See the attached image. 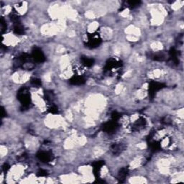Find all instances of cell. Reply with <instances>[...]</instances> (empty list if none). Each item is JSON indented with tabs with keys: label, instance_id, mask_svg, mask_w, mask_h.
<instances>
[{
	"label": "cell",
	"instance_id": "9a60e30c",
	"mask_svg": "<svg viewBox=\"0 0 184 184\" xmlns=\"http://www.w3.org/2000/svg\"><path fill=\"white\" fill-rule=\"evenodd\" d=\"M141 3V1H127V4L128 7L130 8H134L138 7Z\"/></svg>",
	"mask_w": 184,
	"mask_h": 184
},
{
	"label": "cell",
	"instance_id": "e0dca14e",
	"mask_svg": "<svg viewBox=\"0 0 184 184\" xmlns=\"http://www.w3.org/2000/svg\"><path fill=\"white\" fill-rule=\"evenodd\" d=\"M111 117H112V120L118 122V120L120 119V114H119L117 112L115 111L112 113Z\"/></svg>",
	"mask_w": 184,
	"mask_h": 184
},
{
	"label": "cell",
	"instance_id": "30bf717a",
	"mask_svg": "<svg viewBox=\"0 0 184 184\" xmlns=\"http://www.w3.org/2000/svg\"><path fill=\"white\" fill-rule=\"evenodd\" d=\"M85 81H86L85 78H84L82 76H79V75H76V76L72 77V78L69 80L70 84H72V85H76V86L82 85V84L85 83Z\"/></svg>",
	"mask_w": 184,
	"mask_h": 184
},
{
	"label": "cell",
	"instance_id": "3957f363",
	"mask_svg": "<svg viewBox=\"0 0 184 184\" xmlns=\"http://www.w3.org/2000/svg\"><path fill=\"white\" fill-rule=\"evenodd\" d=\"M118 122L116 121H109V122L105 123L102 127L103 131L105 132L108 133V134H112V133L115 132L117 129H118Z\"/></svg>",
	"mask_w": 184,
	"mask_h": 184
},
{
	"label": "cell",
	"instance_id": "52a82bcc",
	"mask_svg": "<svg viewBox=\"0 0 184 184\" xmlns=\"http://www.w3.org/2000/svg\"><path fill=\"white\" fill-rule=\"evenodd\" d=\"M37 157H38V159L42 161V162L44 163H50L51 162L53 159V156H52V154L49 151H40L38 152L37 154Z\"/></svg>",
	"mask_w": 184,
	"mask_h": 184
},
{
	"label": "cell",
	"instance_id": "44dd1931",
	"mask_svg": "<svg viewBox=\"0 0 184 184\" xmlns=\"http://www.w3.org/2000/svg\"><path fill=\"white\" fill-rule=\"evenodd\" d=\"M47 171H44V170H40V171H38V176H47Z\"/></svg>",
	"mask_w": 184,
	"mask_h": 184
},
{
	"label": "cell",
	"instance_id": "8992f818",
	"mask_svg": "<svg viewBox=\"0 0 184 184\" xmlns=\"http://www.w3.org/2000/svg\"><path fill=\"white\" fill-rule=\"evenodd\" d=\"M146 120H145L144 117H141L132 124L131 129H132V130L134 131V132H138V131H140L144 129L145 127H146Z\"/></svg>",
	"mask_w": 184,
	"mask_h": 184
},
{
	"label": "cell",
	"instance_id": "9c48e42d",
	"mask_svg": "<svg viewBox=\"0 0 184 184\" xmlns=\"http://www.w3.org/2000/svg\"><path fill=\"white\" fill-rule=\"evenodd\" d=\"M104 165V161H96V162L93 163V171H94V174L96 178V179H99V172H100L101 168H102Z\"/></svg>",
	"mask_w": 184,
	"mask_h": 184
},
{
	"label": "cell",
	"instance_id": "ac0fdd59",
	"mask_svg": "<svg viewBox=\"0 0 184 184\" xmlns=\"http://www.w3.org/2000/svg\"><path fill=\"white\" fill-rule=\"evenodd\" d=\"M31 83H32L33 85L37 87H39L42 85L41 81L38 79V78H33V79L31 80Z\"/></svg>",
	"mask_w": 184,
	"mask_h": 184
},
{
	"label": "cell",
	"instance_id": "7a4b0ae2",
	"mask_svg": "<svg viewBox=\"0 0 184 184\" xmlns=\"http://www.w3.org/2000/svg\"><path fill=\"white\" fill-rule=\"evenodd\" d=\"M101 43L100 35L97 33H92L87 35V43L86 45L90 48H95L99 46Z\"/></svg>",
	"mask_w": 184,
	"mask_h": 184
},
{
	"label": "cell",
	"instance_id": "6da1fadb",
	"mask_svg": "<svg viewBox=\"0 0 184 184\" xmlns=\"http://www.w3.org/2000/svg\"><path fill=\"white\" fill-rule=\"evenodd\" d=\"M17 99L20 102L22 107L28 108L31 104L30 94L27 89L22 88L17 92Z\"/></svg>",
	"mask_w": 184,
	"mask_h": 184
},
{
	"label": "cell",
	"instance_id": "ba28073f",
	"mask_svg": "<svg viewBox=\"0 0 184 184\" xmlns=\"http://www.w3.org/2000/svg\"><path fill=\"white\" fill-rule=\"evenodd\" d=\"M122 66L120 61H118L116 59L111 58L106 62V66H105V71H109L111 70L114 69V68H117L120 67Z\"/></svg>",
	"mask_w": 184,
	"mask_h": 184
},
{
	"label": "cell",
	"instance_id": "7c38bea8",
	"mask_svg": "<svg viewBox=\"0 0 184 184\" xmlns=\"http://www.w3.org/2000/svg\"><path fill=\"white\" fill-rule=\"evenodd\" d=\"M81 61L82 64L84 66H86V67H91L94 64V60L93 58H90L86 57V56H82L81 58Z\"/></svg>",
	"mask_w": 184,
	"mask_h": 184
},
{
	"label": "cell",
	"instance_id": "277c9868",
	"mask_svg": "<svg viewBox=\"0 0 184 184\" xmlns=\"http://www.w3.org/2000/svg\"><path fill=\"white\" fill-rule=\"evenodd\" d=\"M165 85L162 83H159L157 81H151L149 84V94L150 97L153 98L155 95V92L164 88Z\"/></svg>",
	"mask_w": 184,
	"mask_h": 184
},
{
	"label": "cell",
	"instance_id": "2e32d148",
	"mask_svg": "<svg viewBox=\"0 0 184 184\" xmlns=\"http://www.w3.org/2000/svg\"><path fill=\"white\" fill-rule=\"evenodd\" d=\"M10 19H11L13 22H15V23L20 24L19 23L20 17H19L18 15H17V14L15 13V12H12V13L11 14V15H10Z\"/></svg>",
	"mask_w": 184,
	"mask_h": 184
},
{
	"label": "cell",
	"instance_id": "7402d4cb",
	"mask_svg": "<svg viewBox=\"0 0 184 184\" xmlns=\"http://www.w3.org/2000/svg\"><path fill=\"white\" fill-rule=\"evenodd\" d=\"M9 168H10V166H9L7 163H5L4 166H3V170H4V171H7Z\"/></svg>",
	"mask_w": 184,
	"mask_h": 184
},
{
	"label": "cell",
	"instance_id": "ffe728a7",
	"mask_svg": "<svg viewBox=\"0 0 184 184\" xmlns=\"http://www.w3.org/2000/svg\"><path fill=\"white\" fill-rule=\"evenodd\" d=\"M45 99H46L47 101H51L52 99V97H53V95H52V92H45Z\"/></svg>",
	"mask_w": 184,
	"mask_h": 184
},
{
	"label": "cell",
	"instance_id": "4fadbf2b",
	"mask_svg": "<svg viewBox=\"0 0 184 184\" xmlns=\"http://www.w3.org/2000/svg\"><path fill=\"white\" fill-rule=\"evenodd\" d=\"M129 170L127 168H122V169L120 170V173H119V178L118 179L120 180V182H123L124 179L126 178V177L128 175Z\"/></svg>",
	"mask_w": 184,
	"mask_h": 184
},
{
	"label": "cell",
	"instance_id": "5bb4252c",
	"mask_svg": "<svg viewBox=\"0 0 184 184\" xmlns=\"http://www.w3.org/2000/svg\"><path fill=\"white\" fill-rule=\"evenodd\" d=\"M14 33L17 35H22L24 34V27L21 25L20 24H17V25L14 27Z\"/></svg>",
	"mask_w": 184,
	"mask_h": 184
},
{
	"label": "cell",
	"instance_id": "5b68a950",
	"mask_svg": "<svg viewBox=\"0 0 184 184\" xmlns=\"http://www.w3.org/2000/svg\"><path fill=\"white\" fill-rule=\"evenodd\" d=\"M31 58L37 63H42L45 61V56L43 52L38 48H34L32 51Z\"/></svg>",
	"mask_w": 184,
	"mask_h": 184
},
{
	"label": "cell",
	"instance_id": "d6986e66",
	"mask_svg": "<svg viewBox=\"0 0 184 184\" xmlns=\"http://www.w3.org/2000/svg\"><path fill=\"white\" fill-rule=\"evenodd\" d=\"M48 112H50V113L55 115V114L58 113V108L56 107V106H55V105H52V106L48 109Z\"/></svg>",
	"mask_w": 184,
	"mask_h": 184
},
{
	"label": "cell",
	"instance_id": "8fae6325",
	"mask_svg": "<svg viewBox=\"0 0 184 184\" xmlns=\"http://www.w3.org/2000/svg\"><path fill=\"white\" fill-rule=\"evenodd\" d=\"M124 148V145L122 143H115L111 147V150L114 154H120L122 152Z\"/></svg>",
	"mask_w": 184,
	"mask_h": 184
}]
</instances>
